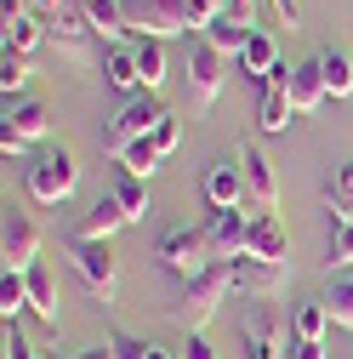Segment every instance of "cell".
<instances>
[{
  "mask_svg": "<svg viewBox=\"0 0 353 359\" xmlns=\"http://www.w3.org/2000/svg\"><path fill=\"white\" fill-rule=\"evenodd\" d=\"M160 120H165V109H160V97H154V92H137V97H125V103L114 109V120H109V154L120 160L131 143L154 137V131H160Z\"/></svg>",
  "mask_w": 353,
  "mask_h": 359,
  "instance_id": "1",
  "label": "cell"
},
{
  "mask_svg": "<svg viewBox=\"0 0 353 359\" xmlns=\"http://www.w3.org/2000/svg\"><path fill=\"white\" fill-rule=\"evenodd\" d=\"M74 183H80V165H74L69 149H46V154H34V165H29V194H34L40 205L69 200Z\"/></svg>",
  "mask_w": 353,
  "mask_h": 359,
  "instance_id": "2",
  "label": "cell"
},
{
  "mask_svg": "<svg viewBox=\"0 0 353 359\" xmlns=\"http://www.w3.org/2000/svg\"><path fill=\"white\" fill-rule=\"evenodd\" d=\"M228 63H234V57H223L205 34H194V46H188V97H194V109H211L216 97H223Z\"/></svg>",
  "mask_w": 353,
  "mask_h": 359,
  "instance_id": "3",
  "label": "cell"
},
{
  "mask_svg": "<svg viewBox=\"0 0 353 359\" xmlns=\"http://www.w3.org/2000/svg\"><path fill=\"white\" fill-rule=\"evenodd\" d=\"M125 23L143 40H171V34H194L188 29V0H125Z\"/></svg>",
  "mask_w": 353,
  "mask_h": 359,
  "instance_id": "4",
  "label": "cell"
},
{
  "mask_svg": "<svg viewBox=\"0 0 353 359\" xmlns=\"http://www.w3.org/2000/svg\"><path fill=\"white\" fill-rule=\"evenodd\" d=\"M234 280H228V262H211L205 274H194L188 280V291H183V302H176V320H183L188 331H205V320L216 313V302H223V291H228Z\"/></svg>",
  "mask_w": 353,
  "mask_h": 359,
  "instance_id": "5",
  "label": "cell"
},
{
  "mask_svg": "<svg viewBox=\"0 0 353 359\" xmlns=\"http://www.w3.org/2000/svg\"><path fill=\"white\" fill-rule=\"evenodd\" d=\"M92 18H85V6L74 0V6H63V12H52V23H46V40L57 46V57H69V63H92Z\"/></svg>",
  "mask_w": 353,
  "mask_h": 359,
  "instance_id": "6",
  "label": "cell"
},
{
  "mask_svg": "<svg viewBox=\"0 0 353 359\" xmlns=\"http://www.w3.org/2000/svg\"><path fill=\"white\" fill-rule=\"evenodd\" d=\"M160 262L171 268V274L194 280V274H205L216 257H211V245H205V229H171V234L160 240Z\"/></svg>",
  "mask_w": 353,
  "mask_h": 359,
  "instance_id": "7",
  "label": "cell"
},
{
  "mask_svg": "<svg viewBox=\"0 0 353 359\" xmlns=\"http://www.w3.org/2000/svg\"><path fill=\"white\" fill-rule=\"evenodd\" d=\"M69 257H74V268L85 274V285H92V291L109 302V297H114V285H120V268H114L109 240H74V245H69Z\"/></svg>",
  "mask_w": 353,
  "mask_h": 359,
  "instance_id": "8",
  "label": "cell"
},
{
  "mask_svg": "<svg viewBox=\"0 0 353 359\" xmlns=\"http://www.w3.org/2000/svg\"><path fill=\"white\" fill-rule=\"evenodd\" d=\"M205 245H211V257H216V262L245 257V245H251V217H245V205L216 211V217L205 222Z\"/></svg>",
  "mask_w": 353,
  "mask_h": 359,
  "instance_id": "9",
  "label": "cell"
},
{
  "mask_svg": "<svg viewBox=\"0 0 353 359\" xmlns=\"http://www.w3.org/2000/svg\"><path fill=\"white\" fill-rule=\"evenodd\" d=\"M228 280L251 297V302H268L285 291V262H262V257H234L228 262Z\"/></svg>",
  "mask_w": 353,
  "mask_h": 359,
  "instance_id": "10",
  "label": "cell"
},
{
  "mask_svg": "<svg viewBox=\"0 0 353 359\" xmlns=\"http://www.w3.org/2000/svg\"><path fill=\"white\" fill-rule=\"evenodd\" d=\"M245 353L251 359H285L291 353L285 348V325H279V313L268 302H251V313H245Z\"/></svg>",
  "mask_w": 353,
  "mask_h": 359,
  "instance_id": "11",
  "label": "cell"
},
{
  "mask_svg": "<svg viewBox=\"0 0 353 359\" xmlns=\"http://www.w3.org/2000/svg\"><path fill=\"white\" fill-rule=\"evenodd\" d=\"M0 257H6L12 274H29V268H40V262H34V257H40V229H34L29 217L6 211V229H0Z\"/></svg>",
  "mask_w": 353,
  "mask_h": 359,
  "instance_id": "12",
  "label": "cell"
},
{
  "mask_svg": "<svg viewBox=\"0 0 353 359\" xmlns=\"http://www.w3.org/2000/svg\"><path fill=\"white\" fill-rule=\"evenodd\" d=\"M103 80L114 86V92H131V97L143 92V69H137V40H131V46H125V40H114V46L103 52Z\"/></svg>",
  "mask_w": 353,
  "mask_h": 359,
  "instance_id": "13",
  "label": "cell"
},
{
  "mask_svg": "<svg viewBox=\"0 0 353 359\" xmlns=\"http://www.w3.org/2000/svg\"><path fill=\"white\" fill-rule=\"evenodd\" d=\"M245 194H251V183H245V171H240L234 160L211 165V177H205V200H211L216 211H234V205H245Z\"/></svg>",
  "mask_w": 353,
  "mask_h": 359,
  "instance_id": "14",
  "label": "cell"
},
{
  "mask_svg": "<svg viewBox=\"0 0 353 359\" xmlns=\"http://www.w3.org/2000/svg\"><path fill=\"white\" fill-rule=\"evenodd\" d=\"M245 183H251V200L268 211V217L279 211V183H274V165H268L262 149H245Z\"/></svg>",
  "mask_w": 353,
  "mask_h": 359,
  "instance_id": "15",
  "label": "cell"
},
{
  "mask_svg": "<svg viewBox=\"0 0 353 359\" xmlns=\"http://www.w3.org/2000/svg\"><path fill=\"white\" fill-rule=\"evenodd\" d=\"M274 69H279V46H274V34L251 29L245 52H240V74H245V80H262V86H268V74H274Z\"/></svg>",
  "mask_w": 353,
  "mask_h": 359,
  "instance_id": "16",
  "label": "cell"
},
{
  "mask_svg": "<svg viewBox=\"0 0 353 359\" xmlns=\"http://www.w3.org/2000/svg\"><path fill=\"white\" fill-rule=\"evenodd\" d=\"M245 257H262V262H285V222L279 217H251V245H245Z\"/></svg>",
  "mask_w": 353,
  "mask_h": 359,
  "instance_id": "17",
  "label": "cell"
},
{
  "mask_svg": "<svg viewBox=\"0 0 353 359\" xmlns=\"http://www.w3.org/2000/svg\"><path fill=\"white\" fill-rule=\"evenodd\" d=\"M120 222H131V217H125V205L109 194V200H97L92 211L80 217V234H74V240H109V234L120 229Z\"/></svg>",
  "mask_w": 353,
  "mask_h": 359,
  "instance_id": "18",
  "label": "cell"
},
{
  "mask_svg": "<svg viewBox=\"0 0 353 359\" xmlns=\"http://www.w3.org/2000/svg\"><path fill=\"white\" fill-rule=\"evenodd\" d=\"M29 308H34L46 325H57V308H63V297H57L52 268H29Z\"/></svg>",
  "mask_w": 353,
  "mask_h": 359,
  "instance_id": "19",
  "label": "cell"
},
{
  "mask_svg": "<svg viewBox=\"0 0 353 359\" xmlns=\"http://www.w3.org/2000/svg\"><path fill=\"white\" fill-rule=\"evenodd\" d=\"M291 103H296V114H307V109H319L325 103V80H319V63H302V69H291Z\"/></svg>",
  "mask_w": 353,
  "mask_h": 359,
  "instance_id": "20",
  "label": "cell"
},
{
  "mask_svg": "<svg viewBox=\"0 0 353 359\" xmlns=\"http://www.w3.org/2000/svg\"><path fill=\"white\" fill-rule=\"evenodd\" d=\"M319 80H325V97H353V63L347 52H319Z\"/></svg>",
  "mask_w": 353,
  "mask_h": 359,
  "instance_id": "21",
  "label": "cell"
},
{
  "mask_svg": "<svg viewBox=\"0 0 353 359\" xmlns=\"http://www.w3.org/2000/svg\"><path fill=\"white\" fill-rule=\"evenodd\" d=\"M291 120H296V103H291V92L268 86V92H262V103H256V126H262V131H285Z\"/></svg>",
  "mask_w": 353,
  "mask_h": 359,
  "instance_id": "22",
  "label": "cell"
},
{
  "mask_svg": "<svg viewBox=\"0 0 353 359\" xmlns=\"http://www.w3.org/2000/svg\"><path fill=\"white\" fill-rule=\"evenodd\" d=\"M6 126L18 131L23 143H40L46 126H52V114H46V103H18V109H6Z\"/></svg>",
  "mask_w": 353,
  "mask_h": 359,
  "instance_id": "23",
  "label": "cell"
},
{
  "mask_svg": "<svg viewBox=\"0 0 353 359\" xmlns=\"http://www.w3.org/2000/svg\"><path fill=\"white\" fill-rule=\"evenodd\" d=\"M85 6V18H92V29L97 34H109V40H120L131 23H125V0H80Z\"/></svg>",
  "mask_w": 353,
  "mask_h": 359,
  "instance_id": "24",
  "label": "cell"
},
{
  "mask_svg": "<svg viewBox=\"0 0 353 359\" xmlns=\"http://www.w3.org/2000/svg\"><path fill=\"white\" fill-rule=\"evenodd\" d=\"M160 160H165V149H160L154 137H143V143H131V149L120 154V165H125V177H137V183H148V177L160 171Z\"/></svg>",
  "mask_w": 353,
  "mask_h": 359,
  "instance_id": "25",
  "label": "cell"
},
{
  "mask_svg": "<svg viewBox=\"0 0 353 359\" xmlns=\"http://www.w3.org/2000/svg\"><path fill=\"white\" fill-rule=\"evenodd\" d=\"M325 325H331L325 302H302V308L291 313V337H296V342H325Z\"/></svg>",
  "mask_w": 353,
  "mask_h": 359,
  "instance_id": "26",
  "label": "cell"
},
{
  "mask_svg": "<svg viewBox=\"0 0 353 359\" xmlns=\"http://www.w3.org/2000/svg\"><path fill=\"white\" fill-rule=\"evenodd\" d=\"M205 40H211V46L223 52V57H234V63H240V52H245L251 29H245V23H234V18H216V23L205 29Z\"/></svg>",
  "mask_w": 353,
  "mask_h": 359,
  "instance_id": "27",
  "label": "cell"
},
{
  "mask_svg": "<svg viewBox=\"0 0 353 359\" xmlns=\"http://www.w3.org/2000/svg\"><path fill=\"white\" fill-rule=\"evenodd\" d=\"M40 40H46V23H40V18H29V12L23 18H6V52H23L29 57Z\"/></svg>",
  "mask_w": 353,
  "mask_h": 359,
  "instance_id": "28",
  "label": "cell"
},
{
  "mask_svg": "<svg viewBox=\"0 0 353 359\" xmlns=\"http://www.w3.org/2000/svg\"><path fill=\"white\" fill-rule=\"evenodd\" d=\"M319 302H325V313H331V325L353 331V280H331Z\"/></svg>",
  "mask_w": 353,
  "mask_h": 359,
  "instance_id": "29",
  "label": "cell"
},
{
  "mask_svg": "<svg viewBox=\"0 0 353 359\" xmlns=\"http://www.w3.org/2000/svg\"><path fill=\"white\" fill-rule=\"evenodd\" d=\"M137 69H143V92H160V80H165V40H137Z\"/></svg>",
  "mask_w": 353,
  "mask_h": 359,
  "instance_id": "30",
  "label": "cell"
},
{
  "mask_svg": "<svg viewBox=\"0 0 353 359\" xmlns=\"http://www.w3.org/2000/svg\"><path fill=\"white\" fill-rule=\"evenodd\" d=\"M29 308V274H12V268H6V280H0V320H18V313Z\"/></svg>",
  "mask_w": 353,
  "mask_h": 359,
  "instance_id": "31",
  "label": "cell"
},
{
  "mask_svg": "<svg viewBox=\"0 0 353 359\" xmlns=\"http://www.w3.org/2000/svg\"><path fill=\"white\" fill-rule=\"evenodd\" d=\"M23 86H29V57H23V52H6V57H0V92L18 97Z\"/></svg>",
  "mask_w": 353,
  "mask_h": 359,
  "instance_id": "32",
  "label": "cell"
},
{
  "mask_svg": "<svg viewBox=\"0 0 353 359\" xmlns=\"http://www.w3.org/2000/svg\"><path fill=\"white\" fill-rule=\"evenodd\" d=\"M114 200L125 205V217H131V222H143V217H148V183H137V177H125V183L114 189Z\"/></svg>",
  "mask_w": 353,
  "mask_h": 359,
  "instance_id": "33",
  "label": "cell"
},
{
  "mask_svg": "<svg viewBox=\"0 0 353 359\" xmlns=\"http://www.w3.org/2000/svg\"><path fill=\"white\" fill-rule=\"evenodd\" d=\"M216 18H223V0H188V29H200V34H205Z\"/></svg>",
  "mask_w": 353,
  "mask_h": 359,
  "instance_id": "34",
  "label": "cell"
},
{
  "mask_svg": "<svg viewBox=\"0 0 353 359\" xmlns=\"http://www.w3.org/2000/svg\"><path fill=\"white\" fill-rule=\"evenodd\" d=\"M331 262H353V222H331Z\"/></svg>",
  "mask_w": 353,
  "mask_h": 359,
  "instance_id": "35",
  "label": "cell"
},
{
  "mask_svg": "<svg viewBox=\"0 0 353 359\" xmlns=\"http://www.w3.org/2000/svg\"><path fill=\"white\" fill-rule=\"evenodd\" d=\"M154 143H160V149L171 154L176 143H183V120H171V114H165V120H160V131H154Z\"/></svg>",
  "mask_w": 353,
  "mask_h": 359,
  "instance_id": "36",
  "label": "cell"
},
{
  "mask_svg": "<svg viewBox=\"0 0 353 359\" xmlns=\"http://www.w3.org/2000/svg\"><path fill=\"white\" fill-rule=\"evenodd\" d=\"M6 359H46V353H40L34 342H23V337H12V331H6Z\"/></svg>",
  "mask_w": 353,
  "mask_h": 359,
  "instance_id": "37",
  "label": "cell"
},
{
  "mask_svg": "<svg viewBox=\"0 0 353 359\" xmlns=\"http://www.w3.org/2000/svg\"><path fill=\"white\" fill-rule=\"evenodd\" d=\"M183 359H216V348H211L200 331H188V342H183Z\"/></svg>",
  "mask_w": 353,
  "mask_h": 359,
  "instance_id": "38",
  "label": "cell"
},
{
  "mask_svg": "<svg viewBox=\"0 0 353 359\" xmlns=\"http://www.w3.org/2000/svg\"><path fill=\"white\" fill-rule=\"evenodd\" d=\"M331 194H353V160H342V165H336V177H331Z\"/></svg>",
  "mask_w": 353,
  "mask_h": 359,
  "instance_id": "39",
  "label": "cell"
},
{
  "mask_svg": "<svg viewBox=\"0 0 353 359\" xmlns=\"http://www.w3.org/2000/svg\"><path fill=\"white\" fill-rule=\"evenodd\" d=\"M285 359H325V342H291Z\"/></svg>",
  "mask_w": 353,
  "mask_h": 359,
  "instance_id": "40",
  "label": "cell"
},
{
  "mask_svg": "<svg viewBox=\"0 0 353 359\" xmlns=\"http://www.w3.org/2000/svg\"><path fill=\"white\" fill-rule=\"evenodd\" d=\"M331 222H353V194H331Z\"/></svg>",
  "mask_w": 353,
  "mask_h": 359,
  "instance_id": "41",
  "label": "cell"
},
{
  "mask_svg": "<svg viewBox=\"0 0 353 359\" xmlns=\"http://www.w3.org/2000/svg\"><path fill=\"white\" fill-rule=\"evenodd\" d=\"M0 149H6V160H12V154H23V149H29V143H23V137H18V131H12V126H0Z\"/></svg>",
  "mask_w": 353,
  "mask_h": 359,
  "instance_id": "42",
  "label": "cell"
},
{
  "mask_svg": "<svg viewBox=\"0 0 353 359\" xmlns=\"http://www.w3.org/2000/svg\"><path fill=\"white\" fill-rule=\"evenodd\" d=\"M29 6H40V12L52 18V12H63V6H74V0H29Z\"/></svg>",
  "mask_w": 353,
  "mask_h": 359,
  "instance_id": "43",
  "label": "cell"
},
{
  "mask_svg": "<svg viewBox=\"0 0 353 359\" xmlns=\"http://www.w3.org/2000/svg\"><path fill=\"white\" fill-rule=\"evenodd\" d=\"M69 359H114V348H85V353H69Z\"/></svg>",
  "mask_w": 353,
  "mask_h": 359,
  "instance_id": "44",
  "label": "cell"
}]
</instances>
